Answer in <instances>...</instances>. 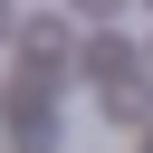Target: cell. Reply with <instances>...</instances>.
I'll return each mask as SVG.
<instances>
[{
	"instance_id": "cell-1",
	"label": "cell",
	"mask_w": 153,
	"mask_h": 153,
	"mask_svg": "<svg viewBox=\"0 0 153 153\" xmlns=\"http://www.w3.org/2000/svg\"><path fill=\"white\" fill-rule=\"evenodd\" d=\"M105 124H115V134L153 124V86H105Z\"/></svg>"
},
{
	"instance_id": "cell-2",
	"label": "cell",
	"mask_w": 153,
	"mask_h": 153,
	"mask_svg": "<svg viewBox=\"0 0 153 153\" xmlns=\"http://www.w3.org/2000/svg\"><path fill=\"white\" fill-rule=\"evenodd\" d=\"M57 57H67V29H57V19H29V76L57 67Z\"/></svg>"
},
{
	"instance_id": "cell-3",
	"label": "cell",
	"mask_w": 153,
	"mask_h": 153,
	"mask_svg": "<svg viewBox=\"0 0 153 153\" xmlns=\"http://www.w3.org/2000/svg\"><path fill=\"white\" fill-rule=\"evenodd\" d=\"M86 76H115V86H124V38H96V48H86Z\"/></svg>"
},
{
	"instance_id": "cell-4",
	"label": "cell",
	"mask_w": 153,
	"mask_h": 153,
	"mask_svg": "<svg viewBox=\"0 0 153 153\" xmlns=\"http://www.w3.org/2000/svg\"><path fill=\"white\" fill-rule=\"evenodd\" d=\"M115 10H124V0H76V19H115Z\"/></svg>"
},
{
	"instance_id": "cell-5",
	"label": "cell",
	"mask_w": 153,
	"mask_h": 153,
	"mask_svg": "<svg viewBox=\"0 0 153 153\" xmlns=\"http://www.w3.org/2000/svg\"><path fill=\"white\" fill-rule=\"evenodd\" d=\"M0 38H10V0H0Z\"/></svg>"
},
{
	"instance_id": "cell-6",
	"label": "cell",
	"mask_w": 153,
	"mask_h": 153,
	"mask_svg": "<svg viewBox=\"0 0 153 153\" xmlns=\"http://www.w3.org/2000/svg\"><path fill=\"white\" fill-rule=\"evenodd\" d=\"M143 10H153V0H143Z\"/></svg>"
}]
</instances>
